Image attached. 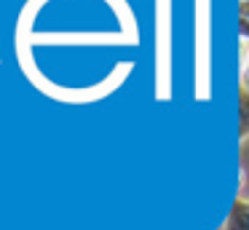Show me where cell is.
I'll return each instance as SVG.
<instances>
[{
  "label": "cell",
  "instance_id": "obj_2",
  "mask_svg": "<svg viewBox=\"0 0 249 230\" xmlns=\"http://www.w3.org/2000/svg\"><path fill=\"white\" fill-rule=\"evenodd\" d=\"M238 110H241V139H249V91L247 88H241Z\"/></svg>",
  "mask_w": 249,
  "mask_h": 230
},
{
  "label": "cell",
  "instance_id": "obj_1",
  "mask_svg": "<svg viewBox=\"0 0 249 230\" xmlns=\"http://www.w3.org/2000/svg\"><path fill=\"white\" fill-rule=\"evenodd\" d=\"M222 230H249V201L247 198H236L233 201Z\"/></svg>",
  "mask_w": 249,
  "mask_h": 230
},
{
  "label": "cell",
  "instance_id": "obj_3",
  "mask_svg": "<svg viewBox=\"0 0 249 230\" xmlns=\"http://www.w3.org/2000/svg\"><path fill=\"white\" fill-rule=\"evenodd\" d=\"M241 88L249 91V43H241Z\"/></svg>",
  "mask_w": 249,
  "mask_h": 230
},
{
  "label": "cell",
  "instance_id": "obj_4",
  "mask_svg": "<svg viewBox=\"0 0 249 230\" xmlns=\"http://www.w3.org/2000/svg\"><path fill=\"white\" fill-rule=\"evenodd\" d=\"M238 35H241V43H249V16L238 19Z\"/></svg>",
  "mask_w": 249,
  "mask_h": 230
},
{
  "label": "cell",
  "instance_id": "obj_5",
  "mask_svg": "<svg viewBox=\"0 0 249 230\" xmlns=\"http://www.w3.org/2000/svg\"><path fill=\"white\" fill-rule=\"evenodd\" d=\"M238 11H241V16H249V0H241V8Z\"/></svg>",
  "mask_w": 249,
  "mask_h": 230
}]
</instances>
